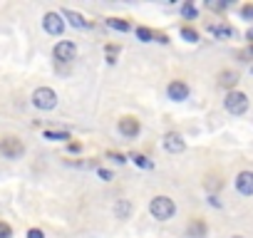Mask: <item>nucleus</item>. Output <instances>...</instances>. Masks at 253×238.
Returning <instances> with one entry per match:
<instances>
[{
  "label": "nucleus",
  "instance_id": "5",
  "mask_svg": "<svg viewBox=\"0 0 253 238\" xmlns=\"http://www.w3.org/2000/svg\"><path fill=\"white\" fill-rule=\"evenodd\" d=\"M117 129H119V134H122L124 139H137L139 132H142V124H139L137 117H122L119 124H117Z\"/></svg>",
  "mask_w": 253,
  "mask_h": 238
},
{
  "label": "nucleus",
  "instance_id": "18",
  "mask_svg": "<svg viewBox=\"0 0 253 238\" xmlns=\"http://www.w3.org/2000/svg\"><path fill=\"white\" fill-rule=\"evenodd\" d=\"M129 159H132L137 166H142V169H154V161H149L144 154H137V152H134V154H129Z\"/></svg>",
  "mask_w": 253,
  "mask_h": 238
},
{
  "label": "nucleus",
  "instance_id": "12",
  "mask_svg": "<svg viewBox=\"0 0 253 238\" xmlns=\"http://www.w3.org/2000/svg\"><path fill=\"white\" fill-rule=\"evenodd\" d=\"M218 87H226V89H231L233 92V87L238 84V75L233 72V70H223V72H218Z\"/></svg>",
  "mask_w": 253,
  "mask_h": 238
},
{
  "label": "nucleus",
  "instance_id": "26",
  "mask_svg": "<svg viewBox=\"0 0 253 238\" xmlns=\"http://www.w3.org/2000/svg\"><path fill=\"white\" fill-rule=\"evenodd\" d=\"M97 174H99L102 181H112V171H107V169H97Z\"/></svg>",
  "mask_w": 253,
  "mask_h": 238
},
{
  "label": "nucleus",
  "instance_id": "2",
  "mask_svg": "<svg viewBox=\"0 0 253 238\" xmlns=\"http://www.w3.org/2000/svg\"><path fill=\"white\" fill-rule=\"evenodd\" d=\"M0 154H3L5 159L15 161V159H23L25 157V142L15 134H8L0 139Z\"/></svg>",
  "mask_w": 253,
  "mask_h": 238
},
{
  "label": "nucleus",
  "instance_id": "1",
  "mask_svg": "<svg viewBox=\"0 0 253 238\" xmlns=\"http://www.w3.org/2000/svg\"><path fill=\"white\" fill-rule=\"evenodd\" d=\"M149 213H152L157 221H169V218H174V213H176V203H174L169 196H154V198L149 201Z\"/></svg>",
  "mask_w": 253,
  "mask_h": 238
},
{
  "label": "nucleus",
  "instance_id": "22",
  "mask_svg": "<svg viewBox=\"0 0 253 238\" xmlns=\"http://www.w3.org/2000/svg\"><path fill=\"white\" fill-rule=\"evenodd\" d=\"M181 38H184L186 42H199V33H196L194 28H181Z\"/></svg>",
  "mask_w": 253,
  "mask_h": 238
},
{
  "label": "nucleus",
  "instance_id": "15",
  "mask_svg": "<svg viewBox=\"0 0 253 238\" xmlns=\"http://www.w3.org/2000/svg\"><path fill=\"white\" fill-rule=\"evenodd\" d=\"M114 213H117V218H129V213H132V203L126 201V198L117 201V206H114Z\"/></svg>",
  "mask_w": 253,
  "mask_h": 238
},
{
  "label": "nucleus",
  "instance_id": "25",
  "mask_svg": "<svg viewBox=\"0 0 253 238\" xmlns=\"http://www.w3.org/2000/svg\"><path fill=\"white\" fill-rule=\"evenodd\" d=\"M241 15H243L246 20H253V5H243V8H241Z\"/></svg>",
  "mask_w": 253,
  "mask_h": 238
},
{
  "label": "nucleus",
  "instance_id": "32",
  "mask_svg": "<svg viewBox=\"0 0 253 238\" xmlns=\"http://www.w3.org/2000/svg\"><path fill=\"white\" fill-rule=\"evenodd\" d=\"M251 52H253V47H251Z\"/></svg>",
  "mask_w": 253,
  "mask_h": 238
},
{
  "label": "nucleus",
  "instance_id": "24",
  "mask_svg": "<svg viewBox=\"0 0 253 238\" xmlns=\"http://www.w3.org/2000/svg\"><path fill=\"white\" fill-rule=\"evenodd\" d=\"M107 159H109V161H114V164H124V161H126L122 154H114V152H109V154H107Z\"/></svg>",
  "mask_w": 253,
  "mask_h": 238
},
{
  "label": "nucleus",
  "instance_id": "33",
  "mask_svg": "<svg viewBox=\"0 0 253 238\" xmlns=\"http://www.w3.org/2000/svg\"><path fill=\"white\" fill-rule=\"evenodd\" d=\"M251 72H253V67H251Z\"/></svg>",
  "mask_w": 253,
  "mask_h": 238
},
{
  "label": "nucleus",
  "instance_id": "31",
  "mask_svg": "<svg viewBox=\"0 0 253 238\" xmlns=\"http://www.w3.org/2000/svg\"><path fill=\"white\" fill-rule=\"evenodd\" d=\"M233 238H243V236H233Z\"/></svg>",
  "mask_w": 253,
  "mask_h": 238
},
{
  "label": "nucleus",
  "instance_id": "9",
  "mask_svg": "<svg viewBox=\"0 0 253 238\" xmlns=\"http://www.w3.org/2000/svg\"><path fill=\"white\" fill-rule=\"evenodd\" d=\"M167 94H169V99H174V102H184V99L189 97V84L181 82V79H174V82H169Z\"/></svg>",
  "mask_w": 253,
  "mask_h": 238
},
{
  "label": "nucleus",
  "instance_id": "8",
  "mask_svg": "<svg viewBox=\"0 0 253 238\" xmlns=\"http://www.w3.org/2000/svg\"><path fill=\"white\" fill-rule=\"evenodd\" d=\"M164 149L169 154H181L186 149V142H184V137L179 132H167L164 134Z\"/></svg>",
  "mask_w": 253,
  "mask_h": 238
},
{
  "label": "nucleus",
  "instance_id": "11",
  "mask_svg": "<svg viewBox=\"0 0 253 238\" xmlns=\"http://www.w3.org/2000/svg\"><path fill=\"white\" fill-rule=\"evenodd\" d=\"M209 228H206V221L201 218H194L189 226H186V238H206Z\"/></svg>",
  "mask_w": 253,
  "mask_h": 238
},
{
  "label": "nucleus",
  "instance_id": "20",
  "mask_svg": "<svg viewBox=\"0 0 253 238\" xmlns=\"http://www.w3.org/2000/svg\"><path fill=\"white\" fill-rule=\"evenodd\" d=\"M181 15H184V18H189V20H196L199 10H196L191 3H184V5H181Z\"/></svg>",
  "mask_w": 253,
  "mask_h": 238
},
{
  "label": "nucleus",
  "instance_id": "7",
  "mask_svg": "<svg viewBox=\"0 0 253 238\" xmlns=\"http://www.w3.org/2000/svg\"><path fill=\"white\" fill-rule=\"evenodd\" d=\"M52 55H55L57 62H72V60L77 57V45H75L72 40H60V42L55 45Z\"/></svg>",
  "mask_w": 253,
  "mask_h": 238
},
{
  "label": "nucleus",
  "instance_id": "19",
  "mask_svg": "<svg viewBox=\"0 0 253 238\" xmlns=\"http://www.w3.org/2000/svg\"><path fill=\"white\" fill-rule=\"evenodd\" d=\"M104 57H107V65H114L117 57H119V45H107L104 47Z\"/></svg>",
  "mask_w": 253,
  "mask_h": 238
},
{
  "label": "nucleus",
  "instance_id": "23",
  "mask_svg": "<svg viewBox=\"0 0 253 238\" xmlns=\"http://www.w3.org/2000/svg\"><path fill=\"white\" fill-rule=\"evenodd\" d=\"M0 238H13V228L3 221H0Z\"/></svg>",
  "mask_w": 253,
  "mask_h": 238
},
{
  "label": "nucleus",
  "instance_id": "6",
  "mask_svg": "<svg viewBox=\"0 0 253 238\" xmlns=\"http://www.w3.org/2000/svg\"><path fill=\"white\" fill-rule=\"evenodd\" d=\"M42 28H45L47 35L60 38V35L65 33V18H62L60 13H47V15L42 18Z\"/></svg>",
  "mask_w": 253,
  "mask_h": 238
},
{
  "label": "nucleus",
  "instance_id": "13",
  "mask_svg": "<svg viewBox=\"0 0 253 238\" xmlns=\"http://www.w3.org/2000/svg\"><path fill=\"white\" fill-rule=\"evenodd\" d=\"M60 15H62V18H67L72 28H80V30H84V28H89V23H87V20H84V18L80 15V13H75V10H67V8H65V10H62Z\"/></svg>",
  "mask_w": 253,
  "mask_h": 238
},
{
  "label": "nucleus",
  "instance_id": "4",
  "mask_svg": "<svg viewBox=\"0 0 253 238\" xmlns=\"http://www.w3.org/2000/svg\"><path fill=\"white\" fill-rule=\"evenodd\" d=\"M223 107H226V112L228 114H233V117H241V114H246V109H248V97L243 94V92H228L226 94V99H223Z\"/></svg>",
  "mask_w": 253,
  "mask_h": 238
},
{
  "label": "nucleus",
  "instance_id": "16",
  "mask_svg": "<svg viewBox=\"0 0 253 238\" xmlns=\"http://www.w3.org/2000/svg\"><path fill=\"white\" fill-rule=\"evenodd\" d=\"M107 28L119 30V33H129V30H132V25L126 23V20H122V18H109V20H107Z\"/></svg>",
  "mask_w": 253,
  "mask_h": 238
},
{
  "label": "nucleus",
  "instance_id": "29",
  "mask_svg": "<svg viewBox=\"0 0 253 238\" xmlns=\"http://www.w3.org/2000/svg\"><path fill=\"white\" fill-rule=\"evenodd\" d=\"M209 203H211V206H216V208H218V206H221V201H218V198H216V196H209Z\"/></svg>",
  "mask_w": 253,
  "mask_h": 238
},
{
  "label": "nucleus",
  "instance_id": "21",
  "mask_svg": "<svg viewBox=\"0 0 253 238\" xmlns=\"http://www.w3.org/2000/svg\"><path fill=\"white\" fill-rule=\"evenodd\" d=\"M137 38H139L142 42H152V40H154V30H149V28H137Z\"/></svg>",
  "mask_w": 253,
  "mask_h": 238
},
{
  "label": "nucleus",
  "instance_id": "10",
  "mask_svg": "<svg viewBox=\"0 0 253 238\" xmlns=\"http://www.w3.org/2000/svg\"><path fill=\"white\" fill-rule=\"evenodd\" d=\"M236 191L241 196H253V171H241L236 176Z\"/></svg>",
  "mask_w": 253,
  "mask_h": 238
},
{
  "label": "nucleus",
  "instance_id": "3",
  "mask_svg": "<svg viewBox=\"0 0 253 238\" xmlns=\"http://www.w3.org/2000/svg\"><path fill=\"white\" fill-rule=\"evenodd\" d=\"M33 104L42 112H50V109L57 107V92L52 87H38L33 92Z\"/></svg>",
  "mask_w": 253,
  "mask_h": 238
},
{
  "label": "nucleus",
  "instance_id": "28",
  "mask_svg": "<svg viewBox=\"0 0 253 238\" xmlns=\"http://www.w3.org/2000/svg\"><path fill=\"white\" fill-rule=\"evenodd\" d=\"M67 149H70L72 154H80V149H82V144H80V142H70V144H67Z\"/></svg>",
  "mask_w": 253,
  "mask_h": 238
},
{
  "label": "nucleus",
  "instance_id": "17",
  "mask_svg": "<svg viewBox=\"0 0 253 238\" xmlns=\"http://www.w3.org/2000/svg\"><path fill=\"white\" fill-rule=\"evenodd\" d=\"M42 137H45L47 142H67V139H70V132H55V129H45V132H42Z\"/></svg>",
  "mask_w": 253,
  "mask_h": 238
},
{
  "label": "nucleus",
  "instance_id": "27",
  "mask_svg": "<svg viewBox=\"0 0 253 238\" xmlns=\"http://www.w3.org/2000/svg\"><path fill=\"white\" fill-rule=\"evenodd\" d=\"M28 238H45V233H42L40 228H30V231H28Z\"/></svg>",
  "mask_w": 253,
  "mask_h": 238
},
{
  "label": "nucleus",
  "instance_id": "14",
  "mask_svg": "<svg viewBox=\"0 0 253 238\" xmlns=\"http://www.w3.org/2000/svg\"><path fill=\"white\" fill-rule=\"evenodd\" d=\"M209 33L216 35L218 40H226V38L233 35V28H228V25H209Z\"/></svg>",
  "mask_w": 253,
  "mask_h": 238
},
{
  "label": "nucleus",
  "instance_id": "30",
  "mask_svg": "<svg viewBox=\"0 0 253 238\" xmlns=\"http://www.w3.org/2000/svg\"><path fill=\"white\" fill-rule=\"evenodd\" d=\"M246 40H251V42H253V28H251V30L246 33Z\"/></svg>",
  "mask_w": 253,
  "mask_h": 238
}]
</instances>
